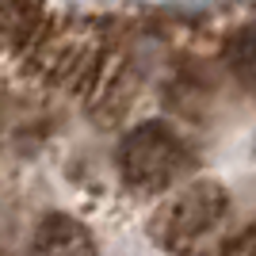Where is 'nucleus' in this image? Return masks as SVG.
I'll use <instances>...</instances> for the list:
<instances>
[{
    "label": "nucleus",
    "instance_id": "f257e3e1",
    "mask_svg": "<svg viewBox=\"0 0 256 256\" xmlns=\"http://www.w3.org/2000/svg\"><path fill=\"white\" fill-rule=\"evenodd\" d=\"M0 256H256V16L0 0Z\"/></svg>",
    "mask_w": 256,
    "mask_h": 256
}]
</instances>
